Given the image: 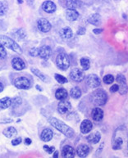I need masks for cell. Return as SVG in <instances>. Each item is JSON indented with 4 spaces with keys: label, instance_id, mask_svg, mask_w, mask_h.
I'll return each instance as SVG.
<instances>
[{
    "label": "cell",
    "instance_id": "cell-1",
    "mask_svg": "<svg viewBox=\"0 0 128 158\" xmlns=\"http://www.w3.org/2000/svg\"><path fill=\"white\" fill-rule=\"evenodd\" d=\"M48 120L56 130L60 131V132L63 134L67 138H71L75 135V132H74L73 129H71L70 126L66 125L65 123L61 121L58 119L55 118V117H50Z\"/></svg>",
    "mask_w": 128,
    "mask_h": 158
},
{
    "label": "cell",
    "instance_id": "cell-2",
    "mask_svg": "<svg viewBox=\"0 0 128 158\" xmlns=\"http://www.w3.org/2000/svg\"><path fill=\"white\" fill-rule=\"evenodd\" d=\"M91 100L95 104L99 106H104L108 102V94L105 90L102 89L95 90L91 95Z\"/></svg>",
    "mask_w": 128,
    "mask_h": 158
},
{
    "label": "cell",
    "instance_id": "cell-3",
    "mask_svg": "<svg viewBox=\"0 0 128 158\" xmlns=\"http://www.w3.org/2000/svg\"><path fill=\"white\" fill-rule=\"evenodd\" d=\"M0 43L2 44L4 47H7V48L14 51L15 52H17L18 54H21L22 53V50H21V47L17 44V43L15 42L14 40L10 39L9 37H7L6 35H0Z\"/></svg>",
    "mask_w": 128,
    "mask_h": 158
},
{
    "label": "cell",
    "instance_id": "cell-4",
    "mask_svg": "<svg viewBox=\"0 0 128 158\" xmlns=\"http://www.w3.org/2000/svg\"><path fill=\"white\" fill-rule=\"evenodd\" d=\"M56 64L60 70L62 71L67 70L70 66V59L68 56L65 53H60L56 58Z\"/></svg>",
    "mask_w": 128,
    "mask_h": 158
},
{
    "label": "cell",
    "instance_id": "cell-5",
    "mask_svg": "<svg viewBox=\"0 0 128 158\" xmlns=\"http://www.w3.org/2000/svg\"><path fill=\"white\" fill-rule=\"evenodd\" d=\"M14 85L19 89H29L31 88V82L26 77L21 76L15 80Z\"/></svg>",
    "mask_w": 128,
    "mask_h": 158
},
{
    "label": "cell",
    "instance_id": "cell-6",
    "mask_svg": "<svg viewBox=\"0 0 128 158\" xmlns=\"http://www.w3.org/2000/svg\"><path fill=\"white\" fill-rule=\"evenodd\" d=\"M86 85L91 89H95L101 85V80L97 75L90 74L86 78Z\"/></svg>",
    "mask_w": 128,
    "mask_h": 158
},
{
    "label": "cell",
    "instance_id": "cell-7",
    "mask_svg": "<svg viewBox=\"0 0 128 158\" xmlns=\"http://www.w3.org/2000/svg\"><path fill=\"white\" fill-rule=\"evenodd\" d=\"M117 81L120 85L118 89L120 94H126V92H127V84H126V77L122 74H118L117 76Z\"/></svg>",
    "mask_w": 128,
    "mask_h": 158
},
{
    "label": "cell",
    "instance_id": "cell-8",
    "mask_svg": "<svg viewBox=\"0 0 128 158\" xmlns=\"http://www.w3.org/2000/svg\"><path fill=\"white\" fill-rule=\"evenodd\" d=\"M70 77L75 82H81L85 79V72L79 68H74L70 72Z\"/></svg>",
    "mask_w": 128,
    "mask_h": 158
},
{
    "label": "cell",
    "instance_id": "cell-9",
    "mask_svg": "<svg viewBox=\"0 0 128 158\" xmlns=\"http://www.w3.org/2000/svg\"><path fill=\"white\" fill-rule=\"evenodd\" d=\"M37 27L41 32L46 33V32H49L51 30L52 26H51V23L48 20H46L45 18H41L37 21Z\"/></svg>",
    "mask_w": 128,
    "mask_h": 158
},
{
    "label": "cell",
    "instance_id": "cell-10",
    "mask_svg": "<svg viewBox=\"0 0 128 158\" xmlns=\"http://www.w3.org/2000/svg\"><path fill=\"white\" fill-rule=\"evenodd\" d=\"M52 48L49 46L45 45L39 48V56L44 60H48L52 56Z\"/></svg>",
    "mask_w": 128,
    "mask_h": 158
},
{
    "label": "cell",
    "instance_id": "cell-11",
    "mask_svg": "<svg viewBox=\"0 0 128 158\" xmlns=\"http://www.w3.org/2000/svg\"><path fill=\"white\" fill-rule=\"evenodd\" d=\"M71 105L70 103V102L66 101V100H62L60 102L58 105V111L60 114L64 115L66 114L67 112L71 111Z\"/></svg>",
    "mask_w": 128,
    "mask_h": 158
},
{
    "label": "cell",
    "instance_id": "cell-12",
    "mask_svg": "<svg viewBox=\"0 0 128 158\" xmlns=\"http://www.w3.org/2000/svg\"><path fill=\"white\" fill-rule=\"evenodd\" d=\"M12 66L16 71H22L23 69L26 68L25 61L20 57H15V58L12 59Z\"/></svg>",
    "mask_w": 128,
    "mask_h": 158
},
{
    "label": "cell",
    "instance_id": "cell-13",
    "mask_svg": "<svg viewBox=\"0 0 128 158\" xmlns=\"http://www.w3.org/2000/svg\"><path fill=\"white\" fill-rule=\"evenodd\" d=\"M81 132L84 135L90 133L93 129V124L90 120H84L81 124Z\"/></svg>",
    "mask_w": 128,
    "mask_h": 158
},
{
    "label": "cell",
    "instance_id": "cell-14",
    "mask_svg": "<svg viewBox=\"0 0 128 158\" xmlns=\"http://www.w3.org/2000/svg\"><path fill=\"white\" fill-rule=\"evenodd\" d=\"M76 153L80 157H85L90 153V148L86 144H80L76 149Z\"/></svg>",
    "mask_w": 128,
    "mask_h": 158
},
{
    "label": "cell",
    "instance_id": "cell-15",
    "mask_svg": "<svg viewBox=\"0 0 128 158\" xmlns=\"http://www.w3.org/2000/svg\"><path fill=\"white\" fill-rule=\"evenodd\" d=\"M76 155V150L72 148V147L66 145L62 148V157L65 158H71L74 157Z\"/></svg>",
    "mask_w": 128,
    "mask_h": 158
},
{
    "label": "cell",
    "instance_id": "cell-16",
    "mask_svg": "<svg viewBox=\"0 0 128 158\" xmlns=\"http://www.w3.org/2000/svg\"><path fill=\"white\" fill-rule=\"evenodd\" d=\"M43 10L47 13H53L56 11V5L52 1H45L42 5Z\"/></svg>",
    "mask_w": 128,
    "mask_h": 158
},
{
    "label": "cell",
    "instance_id": "cell-17",
    "mask_svg": "<svg viewBox=\"0 0 128 158\" xmlns=\"http://www.w3.org/2000/svg\"><path fill=\"white\" fill-rule=\"evenodd\" d=\"M91 117L95 121H100L104 118V111L100 107H96L92 110L91 112Z\"/></svg>",
    "mask_w": 128,
    "mask_h": 158
},
{
    "label": "cell",
    "instance_id": "cell-18",
    "mask_svg": "<svg viewBox=\"0 0 128 158\" xmlns=\"http://www.w3.org/2000/svg\"><path fill=\"white\" fill-rule=\"evenodd\" d=\"M53 133L52 130L50 129H45L41 132V139L44 142H49L53 139Z\"/></svg>",
    "mask_w": 128,
    "mask_h": 158
},
{
    "label": "cell",
    "instance_id": "cell-19",
    "mask_svg": "<svg viewBox=\"0 0 128 158\" xmlns=\"http://www.w3.org/2000/svg\"><path fill=\"white\" fill-rule=\"evenodd\" d=\"M66 17L69 21H75L79 17V12L76 9H67L66 12Z\"/></svg>",
    "mask_w": 128,
    "mask_h": 158
},
{
    "label": "cell",
    "instance_id": "cell-20",
    "mask_svg": "<svg viewBox=\"0 0 128 158\" xmlns=\"http://www.w3.org/2000/svg\"><path fill=\"white\" fill-rule=\"evenodd\" d=\"M59 34L61 38L63 39V40H69L73 35V32H72L70 27H64V28H62L60 31Z\"/></svg>",
    "mask_w": 128,
    "mask_h": 158
},
{
    "label": "cell",
    "instance_id": "cell-21",
    "mask_svg": "<svg viewBox=\"0 0 128 158\" xmlns=\"http://www.w3.org/2000/svg\"><path fill=\"white\" fill-rule=\"evenodd\" d=\"M100 139H101V135H100V133L99 132L92 133V134H90V135H88L87 138H86L87 141L89 142L90 143L93 144L98 143L100 141Z\"/></svg>",
    "mask_w": 128,
    "mask_h": 158
},
{
    "label": "cell",
    "instance_id": "cell-22",
    "mask_svg": "<svg viewBox=\"0 0 128 158\" xmlns=\"http://www.w3.org/2000/svg\"><path fill=\"white\" fill-rule=\"evenodd\" d=\"M67 97H68V93L63 88H60V89H57V91L55 93V98L60 101L65 100L66 98H67Z\"/></svg>",
    "mask_w": 128,
    "mask_h": 158
},
{
    "label": "cell",
    "instance_id": "cell-23",
    "mask_svg": "<svg viewBox=\"0 0 128 158\" xmlns=\"http://www.w3.org/2000/svg\"><path fill=\"white\" fill-rule=\"evenodd\" d=\"M2 134H3V135H4L5 137L10 139V138L14 137L15 135H17V131L14 127L10 126V127L6 128V129L2 131Z\"/></svg>",
    "mask_w": 128,
    "mask_h": 158
},
{
    "label": "cell",
    "instance_id": "cell-24",
    "mask_svg": "<svg viewBox=\"0 0 128 158\" xmlns=\"http://www.w3.org/2000/svg\"><path fill=\"white\" fill-rule=\"evenodd\" d=\"M31 72L38 77L39 79H41L43 82L48 83L49 82V78H48L47 76H45V74H43V72H41L39 69L36 68H31Z\"/></svg>",
    "mask_w": 128,
    "mask_h": 158
},
{
    "label": "cell",
    "instance_id": "cell-25",
    "mask_svg": "<svg viewBox=\"0 0 128 158\" xmlns=\"http://www.w3.org/2000/svg\"><path fill=\"white\" fill-rule=\"evenodd\" d=\"M88 22L92 24L94 26H100V23H101V17H100V15L97 14V13L93 14L92 16H90L89 17Z\"/></svg>",
    "mask_w": 128,
    "mask_h": 158
},
{
    "label": "cell",
    "instance_id": "cell-26",
    "mask_svg": "<svg viewBox=\"0 0 128 158\" xmlns=\"http://www.w3.org/2000/svg\"><path fill=\"white\" fill-rule=\"evenodd\" d=\"M12 99L8 97H4L0 99V108L7 109L9 106H12Z\"/></svg>",
    "mask_w": 128,
    "mask_h": 158
},
{
    "label": "cell",
    "instance_id": "cell-27",
    "mask_svg": "<svg viewBox=\"0 0 128 158\" xmlns=\"http://www.w3.org/2000/svg\"><path fill=\"white\" fill-rule=\"evenodd\" d=\"M66 6L68 9H76L81 6L79 0H66Z\"/></svg>",
    "mask_w": 128,
    "mask_h": 158
},
{
    "label": "cell",
    "instance_id": "cell-28",
    "mask_svg": "<svg viewBox=\"0 0 128 158\" xmlns=\"http://www.w3.org/2000/svg\"><path fill=\"white\" fill-rule=\"evenodd\" d=\"M70 95L71 98H80L81 97V90L80 89V88L74 87L72 88L70 91Z\"/></svg>",
    "mask_w": 128,
    "mask_h": 158
},
{
    "label": "cell",
    "instance_id": "cell-29",
    "mask_svg": "<svg viewBox=\"0 0 128 158\" xmlns=\"http://www.w3.org/2000/svg\"><path fill=\"white\" fill-rule=\"evenodd\" d=\"M81 66L84 71H87L90 69V61L88 57H82L80 61Z\"/></svg>",
    "mask_w": 128,
    "mask_h": 158
},
{
    "label": "cell",
    "instance_id": "cell-30",
    "mask_svg": "<svg viewBox=\"0 0 128 158\" xmlns=\"http://www.w3.org/2000/svg\"><path fill=\"white\" fill-rule=\"evenodd\" d=\"M123 144V140L122 138H117V139L114 141L113 144V150H119L122 148Z\"/></svg>",
    "mask_w": 128,
    "mask_h": 158
},
{
    "label": "cell",
    "instance_id": "cell-31",
    "mask_svg": "<svg viewBox=\"0 0 128 158\" xmlns=\"http://www.w3.org/2000/svg\"><path fill=\"white\" fill-rule=\"evenodd\" d=\"M7 3L6 2H0V16H3L7 11Z\"/></svg>",
    "mask_w": 128,
    "mask_h": 158
},
{
    "label": "cell",
    "instance_id": "cell-32",
    "mask_svg": "<svg viewBox=\"0 0 128 158\" xmlns=\"http://www.w3.org/2000/svg\"><path fill=\"white\" fill-rule=\"evenodd\" d=\"M55 80H57L58 82L59 83V84H66V83L68 82V80L66 77H64V76H61L59 74H55Z\"/></svg>",
    "mask_w": 128,
    "mask_h": 158
},
{
    "label": "cell",
    "instance_id": "cell-33",
    "mask_svg": "<svg viewBox=\"0 0 128 158\" xmlns=\"http://www.w3.org/2000/svg\"><path fill=\"white\" fill-rule=\"evenodd\" d=\"M103 80H104V82L106 85H110L112 83H113L114 81V77L113 76H112V75H107L105 76L104 78H103Z\"/></svg>",
    "mask_w": 128,
    "mask_h": 158
},
{
    "label": "cell",
    "instance_id": "cell-34",
    "mask_svg": "<svg viewBox=\"0 0 128 158\" xmlns=\"http://www.w3.org/2000/svg\"><path fill=\"white\" fill-rule=\"evenodd\" d=\"M7 56V51L5 49V47L0 43V59H3Z\"/></svg>",
    "mask_w": 128,
    "mask_h": 158
},
{
    "label": "cell",
    "instance_id": "cell-35",
    "mask_svg": "<svg viewBox=\"0 0 128 158\" xmlns=\"http://www.w3.org/2000/svg\"><path fill=\"white\" fill-rule=\"evenodd\" d=\"M44 149H45V151H46V152L49 154H52L53 152L55 151V148L53 147H49L47 145H45L44 146Z\"/></svg>",
    "mask_w": 128,
    "mask_h": 158
},
{
    "label": "cell",
    "instance_id": "cell-36",
    "mask_svg": "<svg viewBox=\"0 0 128 158\" xmlns=\"http://www.w3.org/2000/svg\"><path fill=\"white\" fill-rule=\"evenodd\" d=\"M30 54L32 55L33 57H36V56H39V48H34L31 49V50H30Z\"/></svg>",
    "mask_w": 128,
    "mask_h": 158
},
{
    "label": "cell",
    "instance_id": "cell-37",
    "mask_svg": "<svg viewBox=\"0 0 128 158\" xmlns=\"http://www.w3.org/2000/svg\"><path fill=\"white\" fill-rule=\"evenodd\" d=\"M22 141V139L21 138H17V139H14L12 140V144L13 146H17V145H19L20 143Z\"/></svg>",
    "mask_w": 128,
    "mask_h": 158
},
{
    "label": "cell",
    "instance_id": "cell-38",
    "mask_svg": "<svg viewBox=\"0 0 128 158\" xmlns=\"http://www.w3.org/2000/svg\"><path fill=\"white\" fill-rule=\"evenodd\" d=\"M119 89V85H113L112 86L109 90H110V92L111 93H115V92H117Z\"/></svg>",
    "mask_w": 128,
    "mask_h": 158
},
{
    "label": "cell",
    "instance_id": "cell-39",
    "mask_svg": "<svg viewBox=\"0 0 128 158\" xmlns=\"http://www.w3.org/2000/svg\"><path fill=\"white\" fill-rule=\"evenodd\" d=\"M93 32H94L95 35H99V34L102 33L103 30L102 29H94V30H93Z\"/></svg>",
    "mask_w": 128,
    "mask_h": 158
},
{
    "label": "cell",
    "instance_id": "cell-40",
    "mask_svg": "<svg viewBox=\"0 0 128 158\" xmlns=\"http://www.w3.org/2000/svg\"><path fill=\"white\" fill-rule=\"evenodd\" d=\"M85 28H81L77 31V34L78 35H85Z\"/></svg>",
    "mask_w": 128,
    "mask_h": 158
},
{
    "label": "cell",
    "instance_id": "cell-41",
    "mask_svg": "<svg viewBox=\"0 0 128 158\" xmlns=\"http://www.w3.org/2000/svg\"><path fill=\"white\" fill-rule=\"evenodd\" d=\"M31 143V139H29V138H26V139H25V144H26V145H30Z\"/></svg>",
    "mask_w": 128,
    "mask_h": 158
},
{
    "label": "cell",
    "instance_id": "cell-42",
    "mask_svg": "<svg viewBox=\"0 0 128 158\" xmlns=\"http://www.w3.org/2000/svg\"><path fill=\"white\" fill-rule=\"evenodd\" d=\"M3 89H4V86H3V85H2V83L0 82V93L3 91Z\"/></svg>",
    "mask_w": 128,
    "mask_h": 158
},
{
    "label": "cell",
    "instance_id": "cell-43",
    "mask_svg": "<svg viewBox=\"0 0 128 158\" xmlns=\"http://www.w3.org/2000/svg\"><path fill=\"white\" fill-rule=\"evenodd\" d=\"M58 152L56 151L54 152V154H53V157H58Z\"/></svg>",
    "mask_w": 128,
    "mask_h": 158
},
{
    "label": "cell",
    "instance_id": "cell-44",
    "mask_svg": "<svg viewBox=\"0 0 128 158\" xmlns=\"http://www.w3.org/2000/svg\"><path fill=\"white\" fill-rule=\"evenodd\" d=\"M126 155H128V143H127V146H126Z\"/></svg>",
    "mask_w": 128,
    "mask_h": 158
},
{
    "label": "cell",
    "instance_id": "cell-45",
    "mask_svg": "<svg viewBox=\"0 0 128 158\" xmlns=\"http://www.w3.org/2000/svg\"><path fill=\"white\" fill-rule=\"evenodd\" d=\"M17 2H19L20 4H21V3H22V2H23V0H17Z\"/></svg>",
    "mask_w": 128,
    "mask_h": 158
}]
</instances>
